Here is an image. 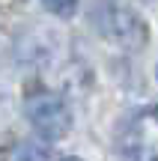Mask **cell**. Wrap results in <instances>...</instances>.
<instances>
[{
	"label": "cell",
	"mask_w": 158,
	"mask_h": 161,
	"mask_svg": "<svg viewBox=\"0 0 158 161\" xmlns=\"http://www.w3.org/2000/svg\"><path fill=\"white\" fill-rule=\"evenodd\" d=\"M24 114H27L30 125L36 128V134L45 140H63L72 131V110L57 92L36 90L24 102Z\"/></svg>",
	"instance_id": "obj_1"
},
{
	"label": "cell",
	"mask_w": 158,
	"mask_h": 161,
	"mask_svg": "<svg viewBox=\"0 0 158 161\" xmlns=\"http://www.w3.org/2000/svg\"><path fill=\"white\" fill-rule=\"evenodd\" d=\"M125 161H158V108H140L119 134Z\"/></svg>",
	"instance_id": "obj_2"
},
{
	"label": "cell",
	"mask_w": 158,
	"mask_h": 161,
	"mask_svg": "<svg viewBox=\"0 0 158 161\" xmlns=\"http://www.w3.org/2000/svg\"><path fill=\"white\" fill-rule=\"evenodd\" d=\"M99 30L125 51H140L149 42V27L137 12L125 6H105L99 12Z\"/></svg>",
	"instance_id": "obj_3"
},
{
	"label": "cell",
	"mask_w": 158,
	"mask_h": 161,
	"mask_svg": "<svg viewBox=\"0 0 158 161\" xmlns=\"http://www.w3.org/2000/svg\"><path fill=\"white\" fill-rule=\"evenodd\" d=\"M18 161H51V152H48V146H39V143H21Z\"/></svg>",
	"instance_id": "obj_4"
},
{
	"label": "cell",
	"mask_w": 158,
	"mask_h": 161,
	"mask_svg": "<svg viewBox=\"0 0 158 161\" xmlns=\"http://www.w3.org/2000/svg\"><path fill=\"white\" fill-rule=\"evenodd\" d=\"M42 3H45L48 12H54L60 18H72L75 9H78V0H42Z\"/></svg>",
	"instance_id": "obj_5"
},
{
	"label": "cell",
	"mask_w": 158,
	"mask_h": 161,
	"mask_svg": "<svg viewBox=\"0 0 158 161\" xmlns=\"http://www.w3.org/2000/svg\"><path fill=\"white\" fill-rule=\"evenodd\" d=\"M60 161H84V158H78V155H66V158H60Z\"/></svg>",
	"instance_id": "obj_6"
},
{
	"label": "cell",
	"mask_w": 158,
	"mask_h": 161,
	"mask_svg": "<svg viewBox=\"0 0 158 161\" xmlns=\"http://www.w3.org/2000/svg\"><path fill=\"white\" fill-rule=\"evenodd\" d=\"M143 3H152V0H143Z\"/></svg>",
	"instance_id": "obj_7"
}]
</instances>
